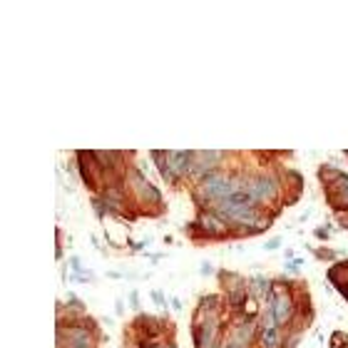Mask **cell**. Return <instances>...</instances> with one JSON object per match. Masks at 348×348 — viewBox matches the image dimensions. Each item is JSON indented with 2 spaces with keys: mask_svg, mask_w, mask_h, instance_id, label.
<instances>
[{
  "mask_svg": "<svg viewBox=\"0 0 348 348\" xmlns=\"http://www.w3.org/2000/svg\"><path fill=\"white\" fill-rule=\"evenodd\" d=\"M196 157H199V159H204V162H217V159H222V155H219V152H204V155H196ZM192 169H194L196 174H204V177H206V174H212V169H214V167H212V164H194Z\"/></svg>",
  "mask_w": 348,
  "mask_h": 348,
  "instance_id": "1",
  "label": "cell"
},
{
  "mask_svg": "<svg viewBox=\"0 0 348 348\" xmlns=\"http://www.w3.org/2000/svg\"><path fill=\"white\" fill-rule=\"evenodd\" d=\"M276 246H281V236H273L266 241V249H276Z\"/></svg>",
  "mask_w": 348,
  "mask_h": 348,
  "instance_id": "2",
  "label": "cell"
},
{
  "mask_svg": "<svg viewBox=\"0 0 348 348\" xmlns=\"http://www.w3.org/2000/svg\"><path fill=\"white\" fill-rule=\"evenodd\" d=\"M338 224H341L343 229H348V214H346V212H338Z\"/></svg>",
  "mask_w": 348,
  "mask_h": 348,
  "instance_id": "3",
  "label": "cell"
},
{
  "mask_svg": "<svg viewBox=\"0 0 348 348\" xmlns=\"http://www.w3.org/2000/svg\"><path fill=\"white\" fill-rule=\"evenodd\" d=\"M316 236H318V239H328V236H331V232H328V227H321V229L316 232Z\"/></svg>",
  "mask_w": 348,
  "mask_h": 348,
  "instance_id": "4",
  "label": "cell"
},
{
  "mask_svg": "<svg viewBox=\"0 0 348 348\" xmlns=\"http://www.w3.org/2000/svg\"><path fill=\"white\" fill-rule=\"evenodd\" d=\"M338 294H341V296L348 301V284H341V286H338Z\"/></svg>",
  "mask_w": 348,
  "mask_h": 348,
  "instance_id": "5",
  "label": "cell"
},
{
  "mask_svg": "<svg viewBox=\"0 0 348 348\" xmlns=\"http://www.w3.org/2000/svg\"><path fill=\"white\" fill-rule=\"evenodd\" d=\"M212 271H214V269H212V264H209V261L201 264V273H204V276H206V273H212Z\"/></svg>",
  "mask_w": 348,
  "mask_h": 348,
  "instance_id": "6",
  "label": "cell"
},
{
  "mask_svg": "<svg viewBox=\"0 0 348 348\" xmlns=\"http://www.w3.org/2000/svg\"><path fill=\"white\" fill-rule=\"evenodd\" d=\"M152 299H155L157 304H164V296H162L159 291H152Z\"/></svg>",
  "mask_w": 348,
  "mask_h": 348,
  "instance_id": "7",
  "label": "cell"
}]
</instances>
